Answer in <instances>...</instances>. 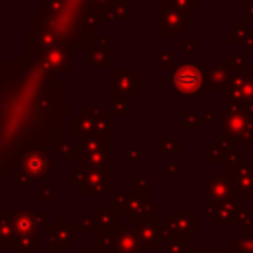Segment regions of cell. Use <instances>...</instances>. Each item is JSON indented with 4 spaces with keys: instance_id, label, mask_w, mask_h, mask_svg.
<instances>
[{
    "instance_id": "cell-3",
    "label": "cell",
    "mask_w": 253,
    "mask_h": 253,
    "mask_svg": "<svg viewBox=\"0 0 253 253\" xmlns=\"http://www.w3.org/2000/svg\"><path fill=\"white\" fill-rule=\"evenodd\" d=\"M118 246H120V250H122L123 253H134L137 243H135L134 238H130V234H125V236H122V238L118 239Z\"/></svg>"
},
{
    "instance_id": "cell-1",
    "label": "cell",
    "mask_w": 253,
    "mask_h": 253,
    "mask_svg": "<svg viewBox=\"0 0 253 253\" xmlns=\"http://www.w3.org/2000/svg\"><path fill=\"white\" fill-rule=\"evenodd\" d=\"M175 85L179 97H196L201 87V73L198 66L184 63L175 73Z\"/></svg>"
},
{
    "instance_id": "cell-2",
    "label": "cell",
    "mask_w": 253,
    "mask_h": 253,
    "mask_svg": "<svg viewBox=\"0 0 253 253\" xmlns=\"http://www.w3.org/2000/svg\"><path fill=\"white\" fill-rule=\"evenodd\" d=\"M49 156L45 155V153H42V155H39V153H33V155L26 156L25 162H23V169L26 170V173H30V175H43V173L49 170Z\"/></svg>"
}]
</instances>
